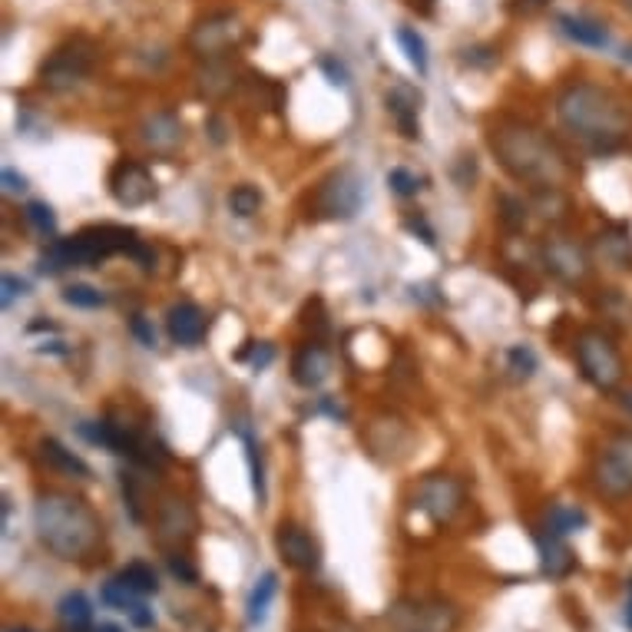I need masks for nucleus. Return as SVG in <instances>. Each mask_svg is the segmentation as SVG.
I'll use <instances>...</instances> for the list:
<instances>
[{
    "mask_svg": "<svg viewBox=\"0 0 632 632\" xmlns=\"http://www.w3.org/2000/svg\"><path fill=\"white\" fill-rule=\"evenodd\" d=\"M596 487L613 497H632V434H616L596 461Z\"/></svg>",
    "mask_w": 632,
    "mask_h": 632,
    "instance_id": "6e6552de",
    "label": "nucleus"
},
{
    "mask_svg": "<svg viewBox=\"0 0 632 632\" xmlns=\"http://www.w3.org/2000/svg\"><path fill=\"white\" fill-rule=\"evenodd\" d=\"M229 209L239 216V219H249L255 216L258 209H261V192L249 186V182H243V186H236L233 192H229Z\"/></svg>",
    "mask_w": 632,
    "mask_h": 632,
    "instance_id": "c85d7f7f",
    "label": "nucleus"
},
{
    "mask_svg": "<svg viewBox=\"0 0 632 632\" xmlns=\"http://www.w3.org/2000/svg\"><path fill=\"white\" fill-rule=\"evenodd\" d=\"M387 620L404 632H451L457 626L454 606H447V603H427V600H421V603L404 600V603H397L387 613Z\"/></svg>",
    "mask_w": 632,
    "mask_h": 632,
    "instance_id": "9d476101",
    "label": "nucleus"
},
{
    "mask_svg": "<svg viewBox=\"0 0 632 632\" xmlns=\"http://www.w3.org/2000/svg\"><path fill=\"white\" fill-rule=\"evenodd\" d=\"M275 593H278V576L275 573H265L258 583H255V590L249 593V626H258V623H265V616H268V606H271V600H275Z\"/></svg>",
    "mask_w": 632,
    "mask_h": 632,
    "instance_id": "5701e85b",
    "label": "nucleus"
},
{
    "mask_svg": "<svg viewBox=\"0 0 632 632\" xmlns=\"http://www.w3.org/2000/svg\"><path fill=\"white\" fill-rule=\"evenodd\" d=\"M543 3H546V0H513L510 7H513V10H523V13H530V10H540Z\"/></svg>",
    "mask_w": 632,
    "mask_h": 632,
    "instance_id": "79ce46f5",
    "label": "nucleus"
},
{
    "mask_svg": "<svg viewBox=\"0 0 632 632\" xmlns=\"http://www.w3.org/2000/svg\"><path fill=\"white\" fill-rule=\"evenodd\" d=\"M506 362H510V372H513L516 378H530V375L536 372V355H533L530 348H523V345L510 348Z\"/></svg>",
    "mask_w": 632,
    "mask_h": 632,
    "instance_id": "2f4dec72",
    "label": "nucleus"
},
{
    "mask_svg": "<svg viewBox=\"0 0 632 632\" xmlns=\"http://www.w3.org/2000/svg\"><path fill=\"white\" fill-rule=\"evenodd\" d=\"M586 526V513L580 506H566L556 504L550 513H546V530L556 533V536H566V533H576Z\"/></svg>",
    "mask_w": 632,
    "mask_h": 632,
    "instance_id": "a878e982",
    "label": "nucleus"
},
{
    "mask_svg": "<svg viewBox=\"0 0 632 632\" xmlns=\"http://www.w3.org/2000/svg\"><path fill=\"white\" fill-rule=\"evenodd\" d=\"M23 216H27V223H30L40 236H53V233H57V216H53V209H50L47 203H30V206L23 209Z\"/></svg>",
    "mask_w": 632,
    "mask_h": 632,
    "instance_id": "c756f323",
    "label": "nucleus"
},
{
    "mask_svg": "<svg viewBox=\"0 0 632 632\" xmlns=\"http://www.w3.org/2000/svg\"><path fill=\"white\" fill-rule=\"evenodd\" d=\"M33 526L40 543L60 560H83L100 546V516L70 494H43L33 506Z\"/></svg>",
    "mask_w": 632,
    "mask_h": 632,
    "instance_id": "7ed1b4c3",
    "label": "nucleus"
},
{
    "mask_svg": "<svg viewBox=\"0 0 632 632\" xmlns=\"http://www.w3.org/2000/svg\"><path fill=\"white\" fill-rule=\"evenodd\" d=\"M246 447H249V464H253V491L258 494V501H265V477H261V461H258V447L255 441L246 434Z\"/></svg>",
    "mask_w": 632,
    "mask_h": 632,
    "instance_id": "f704fd0d",
    "label": "nucleus"
},
{
    "mask_svg": "<svg viewBox=\"0 0 632 632\" xmlns=\"http://www.w3.org/2000/svg\"><path fill=\"white\" fill-rule=\"evenodd\" d=\"M397 43H401V50L407 53L411 67H414L417 73H427V43H424V37H421L414 27H401V30H397Z\"/></svg>",
    "mask_w": 632,
    "mask_h": 632,
    "instance_id": "cd10ccee",
    "label": "nucleus"
},
{
    "mask_svg": "<svg viewBox=\"0 0 632 632\" xmlns=\"http://www.w3.org/2000/svg\"><path fill=\"white\" fill-rule=\"evenodd\" d=\"M206 328H209V318H206V312H203L199 305H192V302H179V305H172L169 315H166V332H169V338H172L176 345H182V348H196V345L206 338Z\"/></svg>",
    "mask_w": 632,
    "mask_h": 632,
    "instance_id": "2eb2a0df",
    "label": "nucleus"
},
{
    "mask_svg": "<svg viewBox=\"0 0 632 632\" xmlns=\"http://www.w3.org/2000/svg\"><path fill=\"white\" fill-rule=\"evenodd\" d=\"M93 60H97V47L83 37L77 40H67L63 47H57L50 53V60L40 67V83L53 93H63V90H73L77 83H83V77L93 70Z\"/></svg>",
    "mask_w": 632,
    "mask_h": 632,
    "instance_id": "0eeeda50",
    "label": "nucleus"
},
{
    "mask_svg": "<svg viewBox=\"0 0 632 632\" xmlns=\"http://www.w3.org/2000/svg\"><path fill=\"white\" fill-rule=\"evenodd\" d=\"M626 626L632 630V580H630V600H626Z\"/></svg>",
    "mask_w": 632,
    "mask_h": 632,
    "instance_id": "c03bdc74",
    "label": "nucleus"
},
{
    "mask_svg": "<svg viewBox=\"0 0 632 632\" xmlns=\"http://www.w3.org/2000/svg\"><path fill=\"white\" fill-rule=\"evenodd\" d=\"M414 506L421 513H427L434 523H447L457 516V510L464 506V487L447 477V474H431L417 484L414 491Z\"/></svg>",
    "mask_w": 632,
    "mask_h": 632,
    "instance_id": "1a4fd4ad",
    "label": "nucleus"
},
{
    "mask_svg": "<svg viewBox=\"0 0 632 632\" xmlns=\"http://www.w3.org/2000/svg\"><path fill=\"white\" fill-rule=\"evenodd\" d=\"M271 355H275V352H271V345H261V352L255 348V355H253V368H255V372H258V368H265V365L271 362Z\"/></svg>",
    "mask_w": 632,
    "mask_h": 632,
    "instance_id": "a19ab883",
    "label": "nucleus"
},
{
    "mask_svg": "<svg viewBox=\"0 0 632 632\" xmlns=\"http://www.w3.org/2000/svg\"><path fill=\"white\" fill-rule=\"evenodd\" d=\"M543 261L566 285L586 282V275H590V258H586V253L573 239H550L543 246Z\"/></svg>",
    "mask_w": 632,
    "mask_h": 632,
    "instance_id": "4468645a",
    "label": "nucleus"
},
{
    "mask_svg": "<svg viewBox=\"0 0 632 632\" xmlns=\"http://www.w3.org/2000/svg\"><path fill=\"white\" fill-rule=\"evenodd\" d=\"M110 196L127 209L149 206L156 199V179L142 162L124 159L110 169Z\"/></svg>",
    "mask_w": 632,
    "mask_h": 632,
    "instance_id": "f8f14e48",
    "label": "nucleus"
},
{
    "mask_svg": "<svg viewBox=\"0 0 632 632\" xmlns=\"http://www.w3.org/2000/svg\"><path fill=\"white\" fill-rule=\"evenodd\" d=\"M491 149L497 152L501 166L513 179L530 182L536 189H563V182L573 176L566 156L540 129L523 124L494 129Z\"/></svg>",
    "mask_w": 632,
    "mask_h": 632,
    "instance_id": "f03ea898",
    "label": "nucleus"
},
{
    "mask_svg": "<svg viewBox=\"0 0 632 632\" xmlns=\"http://www.w3.org/2000/svg\"><path fill=\"white\" fill-rule=\"evenodd\" d=\"M103 603H110L113 610H124V613H129L132 606H136V593L132 590H127L120 580H113L107 590H103Z\"/></svg>",
    "mask_w": 632,
    "mask_h": 632,
    "instance_id": "72a5a7b5",
    "label": "nucleus"
},
{
    "mask_svg": "<svg viewBox=\"0 0 632 632\" xmlns=\"http://www.w3.org/2000/svg\"><path fill=\"white\" fill-rule=\"evenodd\" d=\"M243 37H246V30L239 27V20H236L233 13H213V17H206V20L192 30L189 43H192V50H196L199 57H206V60H223Z\"/></svg>",
    "mask_w": 632,
    "mask_h": 632,
    "instance_id": "9b49d317",
    "label": "nucleus"
},
{
    "mask_svg": "<svg viewBox=\"0 0 632 632\" xmlns=\"http://www.w3.org/2000/svg\"><path fill=\"white\" fill-rule=\"evenodd\" d=\"M159 530H162V536H179V530L189 536L196 530V516H192V510L182 504V501H169V504L162 506Z\"/></svg>",
    "mask_w": 632,
    "mask_h": 632,
    "instance_id": "b1692460",
    "label": "nucleus"
},
{
    "mask_svg": "<svg viewBox=\"0 0 632 632\" xmlns=\"http://www.w3.org/2000/svg\"><path fill=\"white\" fill-rule=\"evenodd\" d=\"M387 186H391L397 196H414V192L421 189V179H417L411 169L397 166V169H391V172H387Z\"/></svg>",
    "mask_w": 632,
    "mask_h": 632,
    "instance_id": "473e14b6",
    "label": "nucleus"
},
{
    "mask_svg": "<svg viewBox=\"0 0 632 632\" xmlns=\"http://www.w3.org/2000/svg\"><path fill=\"white\" fill-rule=\"evenodd\" d=\"M117 253H129L132 258L142 261V268H149L152 261V253L136 239L132 229H124V226H90L83 233H77L73 239H60L53 243L43 258H40V268L43 271H63V268H93L100 265L103 258Z\"/></svg>",
    "mask_w": 632,
    "mask_h": 632,
    "instance_id": "20e7f679",
    "label": "nucleus"
},
{
    "mask_svg": "<svg viewBox=\"0 0 632 632\" xmlns=\"http://www.w3.org/2000/svg\"><path fill=\"white\" fill-rule=\"evenodd\" d=\"M127 590H132L136 596H152L156 590H159V580H156V573H152V566H146V563H129L120 570V576H117Z\"/></svg>",
    "mask_w": 632,
    "mask_h": 632,
    "instance_id": "bb28decb",
    "label": "nucleus"
},
{
    "mask_svg": "<svg viewBox=\"0 0 632 632\" xmlns=\"http://www.w3.org/2000/svg\"><path fill=\"white\" fill-rule=\"evenodd\" d=\"M600 249H603V255H606L613 265L626 268L632 261V236L623 226H613L610 233L600 236Z\"/></svg>",
    "mask_w": 632,
    "mask_h": 632,
    "instance_id": "393cba45",
    "label": "nucleus"
},
{
    "mask_svg": "<svg viewBox=\"0 0 632 632\" xmlns=\"http://www.w3.org/2000/svg\"><path fill=\"white\" fill-rule=\"evenodd\" d=\"M387 110L394 117L397 129L407 136V139H417L421 127H417V110H421V93L407 83H394V90L387 93Z\"/></svg>",
    "mask_w": 632,
    "mask_h": 632,
    "instance_id": "6ab92c4d",
    "label": "nucleus"
},
{
    "mask_svg": "<svg viewBox=\"0 0 632 632\" xmlns=\"http://www.w3.org/2000/svg\"><path fill=\"white\" fill-rule=\"evenodd\" d=\"M63 302L73 305V308H100L107 298H103L97 288H90V285H70V288L63 292Z\"/></svg>",
    "mask_w": 632,
    "mask_h": 632,
    "instance_id": "7c9ffc66",
    "label": "nucleus"
},
{
    "mask_svg": "<svg viewBox=\"0 0 632 632\" xmlns=\"http://www.w3.org/2000/svg\"><path fill=\"white\" fill-rule=\"evenodd\" d=\"M626 407H630V414H632V394H626Z\"/></svg>",
    "mask_w": 632,
    "mask_h": 632,
    "instance_id": "49530a36",
    "label": "nucleus"
},
{
    "mask_svg": "<svg viewBox=\"0 0 632 632\" xmlns=\"http://www.w3.org/2000/svg\"><path fill=\"white\" fill-rule=\"evenodd\" d=\"M576 365L583 372V378L590 381L596 391H616L623 381V355L613 345L610 335L590 328L576 338Z\"/></svg>",
    "mask_w": 632,
    "mask_h": 632,
    "instance_id": "39448f33",
    "label": "nucleus"
},
{
    "mask_svg": "<svg viewBox=\"0 0 632 632\" xmlns=\"http://www.w3.org/2000/svg\"><path fill=\"white\" fill-rule=\"evenodd\" d=\"M623 3H626V10H630V13H632V0H623Z\"/></svg>",
    "mask_w": 632,
    "mask_h": 632,
    "instance_id": "de8ad7c7",
    "label": "nucleus"
},
{
    "mask_svg": "<svg viewBox=\"0 0 632 632\" xmlns=\"http://www.w3.org/2000/svg\"><path fill=\"white\" fill-rule=\"evenodd\" d=\"M57 620L70 632L90 630V623H93V606H90V600H87L83 593L73 590V593H67V596L57 603Z\"/></svg>",
    "mask_w": 632,
    "mask_h": 632,
    "instance_id": "4be33fe9",
    "label": "nucleus"
},
{
    "mask_svg": "<svg viewBox=\"0 0 632 632\" xmlns=\"http://www.w3.org/2000/svg\"><path fill=\"white\" fill-rule=\"evenodd\" d=\"M536 553H540V570H543V576H550V580H566V576L576 570L573 550L566 546L563 536H556V533H550V530L536 533Z\"/></svg>",
    "mask_w": 632,
    "mask_h": 632,
    "instance_id": "dca6fc26",
    "label": "nucleus"
},
{
    "mask_svg": "<svg viewBox=\"0 0 632 632\" xmlns=\"http://www.w3.org/2000/svg\"><path fill=\"white\" fill-rule=\"evenodd\" d=\"M322 67H325V70H328V73H332V77H335V80H332V83H338V87H342V83H345V70H342V67H335V63H332V60H325V63H322Z\"/></svg>",
    "mask_w": 632,
    "mask_h": 632,
    "instance_id": "37998d69",
    "label": "nucleus"
},
{
    "mask_svg": "<svg viewBox=\"0 0 632 632\" xmlns=\"http://www.w3.org/2000/svg\"><path fill=\"white\" fill-rule=\"evenodd\" d=\"M332 375V358L322 345H302L292 358V378L302 387H318Z\"/></svg>",
    "mask_w": 632,
    "mask_h": 632,
    "instance_id": "a211bd4d",
    "label": "nucleus"
},
{
    "mask_svg": "<svg viewBox=\"0 0 632 632\" xmlns=\"http://www.w3.org/2000/svg\"><path fill=\"white\" fill-rule=\"evenodd\" d=\"M3 189H7V192H23V189H27V179H23L17 169L7 166V169H3Z\"/></svg>",
    "mask_w": 632,
    "mask_h": 632,
    "instance_id": "ea45409f",
    "label": "nucleus"
},
{
    "mask_svg": "<svg viewBox=\"0 0 632 632\" xmlns=\"http://www.w3.org/2000/svg\"><path fill=\"white\" fill-rule=\"evenodd\" d=\"M132 335H136L146 348H156V332H152V325H149L142 315H132Z\"/></svg>",
    "mask_w": 632,
    "mask_h": 632,
    "instance_id": "c9c22d12",
    "label": "nucleus"
},
{
    "mask_svg": "<svg viewBox=\"0 0 632 632\" xmlns=\"http://www.w3.org/2000/svg\"><path fill=\"white\" fill-rule=\"evenodd\" d=\"M129 620H132V626L149 630V626H152V610H149V606H142V603H136V606L129 610Z\"/></svg>",
    "mask_w": 632,
    "mask_h": 632,
    "instance_id": "58836bf2",
    "label": "nucleus"
},
{
    "mask_svg": "<svg viewBox=\"0 0 632 632\" xmlns=\"http://www.w3.org/2000/svg\"><path fill=\"white\" fill-rule=\"evenodd\" d=\"M139 139H142L152 152L169 156V152H176V149L182 146V124H179V117H172V113H152V117L142 120Z\"/></svg>",
    "mask_w": 632,
    "mask_h": 632,
    "instance_id": "f3484780",
    "label": "nucleus"
},
{
    "mask_svg": "<svg viewBox=\"0 0 632 632\" xmlns=\"http://www.w3.org/2000/svg\"><path fill=\"white\" fill-rule=\"evenodd\" d=\"M556 117L590 152H616L630 136L626 103L613 90L596 83H570L556 97Z\"/></svg>",
    "mask_w": 632,
    "mask_h": 632,
    "instance_id": "f257e3e1",
    "label": "nucleus"
},
{
    "mask_svg": "<svg viewBox=\"0 0 632 632\" xmlns=\"http://www.w3.org/2000/svg\"><path fill=\"white\" fill-rule=\"evenodd\" d=\"M7 632H30V630H7Z\"/></svg>",
    "mask_w": 632,
    "mask_h": 632,
    "instance_id": "09e8293b",
    "label": "nucleus"
},
{
    "mask_svg": "<svg viewBox=\"0 0 632 632\" xmlns=\"http://www.w3.org/2000/svg\"><path fill=\"white\" fill-rule=\"evenodd\" d=\"M97 632H124V630H120V626H100Z\"/></svg>",
    "mask_w": 632,
    "mask_h": 632,
    "instance_id": "a18cd8bd",
    "label": "nucleus"
},
{
    "mask_svg": "<svg viewBox=\"0 0 632 632\" xmlns=\"http://www.w3.org/2000/svg\"><path fill=\"white\" fill-rule=\"evenodd\" d=\"M169 570H172V576H179L182 583H196V580H199L196 570L186 563V556H169Z\"/></svg>",
    "mask_w": 632,
    "mask_h": 632,
    "instance_id": "e433bc0d",
    "label": "nucleus"
},
{
    "mask_svg": "<svg viewBox=\"0 0 632 632\" xmlns=\"http://www.w3.org/2000/svg\"><path fill=\"white\" fill-rule=\"evenodd\" d=\"M362 196H365V186H362L358 172L355 169H338V172L325 176L322 186L315 189V196L308 203V216L325 219V223L352 219L362 209Z\"/></svg>",
    "mask_w": 632,
    "mask_h": 632,
    "instance_id": "423d86ee",
    "label": "nucleus"
},
{
    "mask_svg": "<svg viewBox=\"0 0 632 632\" xmlns=\"http://www.w3.org/2000/svg\"><path fill=\"white\" fill-rule=\"evenodd\" d=\"M27 292V285L20 282V278H13V275H3V308L17 298V295H23Z\"/></svg>",
    "mask_w": 632,
    "mask_h": 632,
    "instance_id": "4c0bfd02",
    "label": "nucleus"
},
{
    "mask_svg": "<svg viewBox=\"0 0 632 632\" xmlns=\"http://www.w3.org/2000/svg\"><path fill=\"white\" fill-rule=\"evenodd\" d=\"M40 457L47 461V467H53L57 474H63V477H73V481H87L90 477V467H87V461H80L73 451H67L60 441H53V437H47L43 444H40Z\"/></svg>",
    "mask_w": 632,
    "mask_h": 632,
    "instance_id": "aec40b11",
    "label": "nucleus"
},
{
    "mask_svg": "<svg viewBox=\"0 0 632 632\" xmlns=\"http://www.w3.org/2000/svg\"><path fill=\"white\" fill-rule=\"evenodd\" d=\"M560 30L570 40L583 43V47H593V50L610 47V30L600 20H590V17H560Z\"/></svg>",
    "mask_w": 632,
    "mask_h": 632,
    "instance_id": "412c9836",
    "label": "nucleus"
},
{
    "mask_svg": "<svg viewBox=\"0 0 632 632\" xmlns=\"http://www.w3.org/2000/svg\"><path fill=\"white\" fill-rule=\"evenodd\" d=\"M275 546H278V556L298 573H315L322 566V550L315 536L298 523H282L275 533Z\"/></svg>",
    "mask_w": 632,
    "mask_h": 632,
    "instance_id": "ddd939ff",
    "label": "nucleus"
}]
</instances>
